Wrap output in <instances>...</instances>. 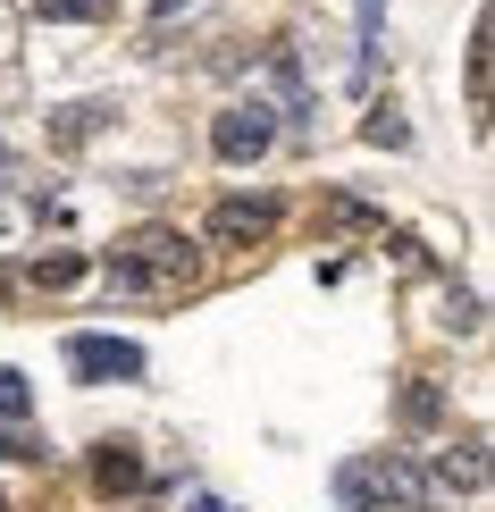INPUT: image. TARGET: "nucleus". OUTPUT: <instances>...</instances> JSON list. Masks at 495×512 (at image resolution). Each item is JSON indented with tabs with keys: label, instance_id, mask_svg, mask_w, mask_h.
I'll return each mask as SVG.
<instances>
[{
	"label": "nucleus",
	"instance_id": "obj_1",
	"mask_svg": "<svg viewBox=\"0 0 495 512\" xmlns=\"http://www.w3.org/2000/svg\"><path fill=\"white\" fill-rule=\"evenodd\" d=\"M336 504L344 512H428L437 504V479L420 471V462H403V454H361V462H344L336 471Z\"/></svg>",
	"mask_w": 495,
	"mask_h": 512
},
{
	"label": "nucleus",
	"instance_id": "obj_2",
	"mask_svg": "<svg viewBox=\"0 0 495 512\" xmlns=\"http://www.w3.org/2000/svg\"><path fill=\"white\" fill-rule=\"evenodd\" d=\"M185 277H193V244L168 236V227H143V236H126L110 252V286L118 294H168V286H185Z\"/></svg>",
	"mask_w": 495,
	"mask_h": 512
},
{
	"label": "nucleus",
	"instance_id": "obj_3",
	"mask_svg": "<svg viewBox=\"0 0 495 512\" xmlns=\"http://www.w3.org/2000/svg\"><path fill=\"white\" fill-rule=\"evenodd\" d=\"M68 370L84 387H126V378H143V345L135 336H68Z\"/></svg>",
	"mask_w": 495,
	"mask_h": 512
},
{
	"label": "nucleus",
	"instance_id": "obj_4",
	"mask_svg": "<svg viewBox=\"0 0 495 512\" xmlns=\"http://www.w3.org/2000/svg\"><path fill=\"white\" fill-rule=\"evenodd\" d=\"M210 143H219V160H227V168L261 160L269 143H277V110H269V101H235V110H219V126H210Z\"/></svg>",
	"mask_w": 495,
	"mask_h": 512
},
{
	"label": "nucleus",
	"instance_id": "obj_5",
	"mask_svg": "<svg viewBox=\"0 0 495 512\" xmlns=\"http://www.w3.org/2000/svg\"><path fill=\"white\" fill-rule=\"evenodd\" d=\"M269 227H277V194H227L202 219V244H261Z\"/></svg>",
	"mask_w": 495,
	"mask_h": 512
},
{
	"label": "nucleus",
	"instance_id": "obj_6",
	"mask_svg": "<svg viewBox=\"0 0 495 512\" xmlns=\"http://www.w3.org/2000/svg\"><path fill=\"white\" fill-rule=\"evenodd\" d=\"M93 487H110V496H118V487H143V462L126 454V445H101V454H93Z\"/></svg>",
	"mask_w": 495,
	"mask_h": 512
},
{
	"label": "nucleus",
	"instance_id": "obj_7",
	"mask_svg": "<svg viewBox=\"0 0 495 512\" xmlns=\"http://www.w3.org/2000/svg\"><path fill=\"white\" fill-rule=\"evenodd\" d=\"M26 412H34L26 378H17V370H0V420H26Z\"/></svg>",
	"mask_w": 495,
	"mask_h": 512
},
{
	"label": "nucleus",
	"instance_id": "obj_8",
	"mask_svg": "<svg viewBox=\"0 0 495 512\" xmlns=\"http://www.w3.org/2000/svg\"><path fill=\"white\" fill-rule=\"evenodd\" d=\"M470 101L487 110V17H479V34H470Z\"/></svg>",
	"mask_w": 495,
	"mask_h": 512
},
{
	"label": "nucleus",
	"instance_id": "obj_9",
	"mask_svg": "<svg viewBox=\"0 0 495 512\" xmlns=\"http://www.w3.org/2000/svg\"><path fill=\"white\" fill-rule=\"evenodd\" d=\"M34 9H42V17H101L110 0H34Z\"/></svg>",
	"mask_w": 495,
	"mask_h": 512
},
{
	"label": "nucleus",
	"instance_id": "obj_10",
	"mask_svg": "<svg viewBox=\"0 0 495 512\" xmlns=\"http://www.w3.org/2000/svg\"><path fill=\"white\" fill-rule=\"evenodd\" d=\"M185 512H235L227 496H185Z\"/></svg>",
	"mask_w": 495,
	"mask_h": 512
},
{
	"label": "nucleus",
	"instance_id": "obj_11",
	"mask_svg": "<svg viewBox=\"0 0 495 512\" xmlns=\"http://www.w3.org/2000/svg\"><path fill=\"white\" fill-rule=\"evenodd\" d=\"M0 454H34V437H17V429H0Z\"/></svg>",
	"mask_w": 495,
	"mask_h": 512
},
{
	"label": "nucleus",
	"instance_id": "obj_12",
	"mask_svg": "<svg viewBox=\"0 0 495 512\" xmlns=\"http://www.w3.org/2000/svg\"><path fill=\"white\" fill-rule=\"evenodd\" d=\"M0 512H9V496H0Z\"/></svg>",
	"mask_w": 495,
	"mask_h": 512
}]
</instances>
